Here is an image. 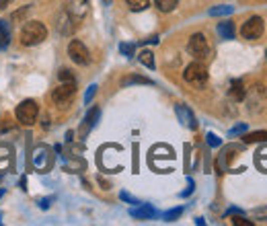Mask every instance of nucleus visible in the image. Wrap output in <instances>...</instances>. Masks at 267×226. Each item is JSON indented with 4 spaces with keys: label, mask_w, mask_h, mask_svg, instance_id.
Wrapping results in <instances>:
<instances>
[{
    "label": "nucleus",
    "mask_w": 267,
    "mask_h": 226,
    "mask_svg": "<svg viewBox=\"0 0 267 226\" xmlns=\"http://www.w3.org/2000/svg\"><path fill=\"white\" fill-rule=\"evenodd\" d=\"M46 39H48V27L39 21H29V23H25V27L21 29V43L27 45V48L39 45Z\"/></svg>",
    "instance_id": "nucleus-1"
},
{
    "label": "nucleus",
    "mask_w": 267,
    "mask_h": 226,
    "mask_svg": "<svg viewBox=\"0 0 267 226\" xmlns=\"http://www.w3.org/2000/svg\"><path fill=\"white\" fill-rule=\"evenodd\" d=\"M187 50L189 54L197 60V62H206L210 58V43L206 39L204 33H193L189 37V43H187Z\"/></svg>",
    "instance_id": "nucleus-2"
},
{
    "label": "nucleus",
    "mask_w": 267,
    "mask_h": 226,
    "mask_svg": "<svg viewBox=\"0 0 267 226\" xmlns=\"http://www.w3.org/2000/svg\"><path fill=\"white\" fill-rule=\"evenodd\" d=\"M183 78L185 82H189L191 86H204L208 82V68L204 62H193L185 68V72H183Z\"/></svg>",
    "instance_id": "nucleus-3"
},
{
    "label": "nucleus",
    "mask_w": 267,
    "mask_h": 226,
    "mask_svg": "<svg viewBox=\"0 0 267 226\" xmlns=\"http://www.w3.org/2000/svg\"><path fill=\"white\" fill-rule=\"evenodd\" d=\"M15 116L23 126H33L37 122V116H39V107H37V103L33 99H25L23 103L17 105Z\"/></svg>",
    "instance_id": "nucleus-4"
},
{
    "label": "nucleus",
    "mask_w": 267,
    "mask_h": 226,
    "mask_svg": "<svg viewBox=\"0 0 267 226\" xmlns=\"http://www.w3.org/2000/svg\"><path fill=\"white\" fill-rule=\"evenodd\" d=\"M76 95V82H60L56 88H54V93H52V99L56 105H68Z\"/></svg>",
    "instance_id": "nucleus-5"
},
{
    "label": "nucleus",
    "mask_w": 267,
    "mask_h": 226,
    "mask_svg": "<svg viewBox=\"0 0 267 226\" xmlns=\"http://www.w3.org/2000/svg\"><path fill=\"white\" fill-rule=\"evenodd\" d=\"M64 9L72 21H82L91 9V0H64Z\"/></svg>",
    "instance_id": "nucleus-6"
},
{
    "label": "nucleus",
    "mask_w": 267,
    "mask_h": 226,
    "mask_svg": "<svg viewBox=\"0 0 267 226\" xmlns=\"http://www.w3.org/2000/svg\"><path fill=\"white\" fill-rule=\"evenodd\" d=\"M68 56L78 66H86L88 62H91V54H88L86 45L82 41H78V39H72L70 41V45H68Z\"/></svg>",
    "instance_id": "nucleus-7"
},
{
    "label": "nucleus",
    "mask_w": 267,
    "mask_h": 226,
    "mask_svg": "<svg viewBox=\"0 0 267 226\" xmlns=\"http://www.w3.org/2000/svg\"><path fill=\"white\" fill-rule=\"evenodd\" d=\"M263 19L261 17H251L247 23H242L240 27V35L244 39H259L263 35Z\"/></svg>",
    "instance_id": "nucleus-8"
},
{
    "label": "nucleus",
    "mask_w": 267,
    "mask_h": 226,
    "mask_svg": "<svg viewBox=\"0 0 267 226\" xmlns=\"http://www.w3.org/2000/svg\"><path fill=\"white\" fill-rule=\"evenodd\" d=\"M175 111H177V118H179V122H181L185 128H189V130H195V128H197V122H195V118H193V113H191L189 107L177 105Z\"/></svg>",
    "instance_id": "nucleus-9"
},
{
    "label": "nucleus",
    "mask_w": 267,
    "mask_h": 226,
    "mask_svg": "<svg viewBox=\"0 0 267 226\" xmlns=\"http://www.w3.org/2000/svg\"><path fill=\"white\" fill-rule=\"evenodd\" d=\"M33 165H35V169H39V171H46V169L50 167V152H48L46 146H41V148H37V150L33 152Z\"/></svg>",
    "instance_id": "nucleus-10"
},
{
    "label": "nucleus",
    "mask_w": 267,
    "mask_h": 226,
    "mask_svg": "<svg viewBox=\"0 0 267 226\" xmlns=\"http://www.w3.org/2000/svg\"><path fill=\"white\" fill-rule=\"evenodd\" d=\"M129 216L138 218V220H150L157 216V210H154L150 203H140V208H131L129 210Z\"/></svg>",
    "instance_id": "nucleus-11"
},
{
    "label": "nucleus",
    "mask_w": 267,
    "mask_h": 226,
    "mask_svg": "<svg viewBox=\"0 0 267 226\" xmlns=\"http://www.w3.org/2000/svg\"><path fill=\"white\" fill-rule=\"evenodd\" d=\"M99 116H101L99 107H93L91 111L86 113V118H84V124H82V136H86V134H88V130H93V128H95V124H97Z\"/></svg>",
    "instance_id": "nucleus-12"
},
{
    "label": "nucleus",
    "mask_w": 267,
    "mask_h": 226,
    "mask_svg": "<svg viewBox=\"0 0 267 226\" xmlns=\"http://www.w3.org/2000/svg\"><path fill=\"white\" fill-rule=\"evenodd\" d=\"M234 23L232 21H222L218 23V35L222 39H234Z\"/></svg>",
    "instance_id": "nucleus-13"
},
{
    "label": "nucleus",
    "mask_w": 267,
    "mask_h": 226,
    "mask_svg": "<svg viewBox=\"0 0 267 226\" xmlns=\"http://www.w3.org/2000/svg\"><path fill=\"white\" fill-rule=\"evenodd\" d=\"M228 95L232 101H242L244 99V84L240 80H232V84L228 88Z\"/></svg>",
    "instance_id": "nucleus-14"
},
{
    "label": "nucleus",
    "mask_w": 267,
    "mask_h": 226,
    "mask_svg": "<svg viewBox=\"0 0 267 226\" xmlns=\"http://www.w3.org/2000/svg\"><path fill=\"white\" fill-rule=\"evenodd\" d=\"M9 43H11V29H9V23L3 19L0 21V50H5Z\"/></svg>",
    "instance_id": "nucleus-15"
},
{
    "label": "nucleus",
    "mask_w": 267,
    "mask_h": 226,
    "mask_svg": "<svg viewBox=\"0 0 267 226\" xmlns=\"http://www.w3.org/2000/svg\"><path fill=\"white\" fill-rule=\"evenodd\" d=\"M242 142L244 144H257V142H267V132H253L242 136Z\"/></svg>",
    "instance_id": "nucleus-16"
},
{
    "label": "nucleus",
    "mask_w": 267,
    "mask_h": 226,
    "mask_svg": "<svg viewBox=\"0 0 267 226\" xmlns=\"http://www.w3.org/2000/svg\"><path fill=\"white\" fill-rule=\"evenodd\" d=\"M154 3H157V7H159L161 13H171V11L177 9L179 0H154Z\"/></svg>",
    "instance_id": "nucleus-17"
},
{
    "label": "nucleus",
    "mask_w": 267,
    "mask_h": 226,
    "mask_svg": "<svg viewBox=\"0 0 267 226\" xmlns=\"http://www.w3.org/2000/svg\"><path fill=\"white\" fill-rule=\"evenodd\" d=\"M232 7H228V5H222V7H214V9H210V17H226V15H232Z\"/></svg>",
    "instance_id": "nucleus-18"
},
{
    "label": "nucleus",
    "mask_w": 267,
    "mask_h": 226,
    "mask_svg": "<svg viewBox=\"0 0 267 226\" xmlns=\"http://www.w3.org/2000/svg\"><path fill=\"white\" fill-rule=\"evenodd\" d=\"M121 84L123 86H127V84H152V80L150 78H144V76H127V78H123Z\"/></svg>",
    "instance_id": "nucleus-19"
},
{
    "label": "nucleus",
    "mask_w": 267,
    "mask_h": 226,
    "mask_svg": "<svg viewBox=\"0 0 267 226\" xmlns=\"http://www.w3.org/2000/svg\"><path fill=\"white\" fill-rule=\"evenodd\" d=\"M125 3H127V7L131 9V11H144L146 7H148V3H150V0H125Z\"/></svg>",
    "instance_id": "nucleus-20"
},
{
    "label": "nucleus",
    "mask_w": 267,
    "mask_h": 226,
    "mask_svg": "<svg viewBox=\"0 0 267 226\" xmlns=\"http://www.w3.org/2000/svg\"><path fill=\"white\" fill-rule=\"evenodd\" d=\"M140 62H142L146 68H154V56H152V52H150V50L140 52Z\"/></svg>",
    "instance_id": "nucleus-21"
},
{
    "label": "nucleus",
    "mask_w": 267,
    "mask_h": 226,
    "mask_svg": "<svg viewBox=\"0 0 267 226\" xmlns=\"http://www.w3.org/2000/svg\"><path fill=\"white\" fill-rule=\"evenodd\" d=\"M181 214H183V208H175V210H169V212L163 216V220H165V222H173V220L179 218Z\"/></svg>",
    "instance_id": "nucleus-22"
},
{
    "label": "nucleus",
    "mask_w": 267,
    "mask_h": 226,
    "mask_svg": "<svg viewBox=\"0 0 267 226\" xmlns=\"http://www.w3.org/2000/svg\"><path fill=\"white\" fill-rule=\"evenodd\" d=\"M60 80H62V82H76L74 74L68 70V68H64V70H60Z\"/></svg>",
    "instance_id": "nucleus-23"
},
{
    "label": "nucleus",
    "mask_w": 267,
    "mask_h": 226,
    "mask_svg": "<svg viewBox=\"0 0 267 226\" xmlns=\"http://www.w3.org/2000/svg\"><path fill=\"white\" fill-rule=\"evenodd\" d=\"M134 50H136V48H134V43H121V45H119V52H121L123 56H127V58L134 56Z\"/></svg>",
    "instance_id": "nucleus-24"
},
{
    "label": "nucleus",
    "mask_w": 267,
    "mask_h": 226,
    "mask_svg": "<svg viewBox=\"0 0 267 226\" xmlns=\"http://www.w3.org/2000/svg\"><path fill=\"white\" fill-rule=\"evenodd\" d=\"M95 93H97V84H91V86H88V90H86V95H84V103H91Z\"/></svg>",
    "instance_id": "nucleus-25"
},
{
    "label": "nucleus",
    "mask_w": 267,
    "mask_h": 226,
    "mask_svg": "<svg viewBox=\"0 0 267 226\" xmlns=\"http://www.w3.org/2000/svg\"><path fill=\"white\" fill-rule=\"evenodd\" d=\"M208 144H210L212 148H218V146L222 144V140L218 138V136H216V134H208Z\"/></svg>",
    "instance_id": "nucleus-26"
},
{
    "label": "nucleus",
    "mask_w": 267,
    "mask_h": 226,
    "mask_svg": "<svg viewBox=\"0 0 267 226\" xmlns=\"http://www.w3.org/2000/svg\"><path fill=\"white\" fill-rule=\"evenodd\" d=\"M232 224H234V226H253V222H251V220H244L242 216L232 218Z\"/></svg>",
    "instance_id": "nucleus-27"
},
{
    "label": "nucleus",
    "mask_w": 267,
    "mask_h": 226,
    "mask_svg": "<svg viewBox=\"0 0 267 226\" xmlns=\"http://www.w3.org/2000/svg\"><path fill=\"white\" fill-rule=\"evenodd\" d=\"M119 197H121L123 201H129V203H140V201H138L136 197H134V195H129L127 191H121V195H119Z\"/></svg>",
    "instance_id": "nucleus-28"
},
{
    "label": "nucleus",
    "mask_w": 267,
    "mask_h": 226,
    "mask_svg": "<svg viewBox=\"0 0 267 226\" xmlns=\"http://www.w3.org/2000/svg\"><path fill=\"white\" fill-rule=\"evenodd\" d=\"M37 203H39V208L48 210V208H50V203H52V197H43V199H39Z\"/></svg>",
    "instance_id": "nucleus-29"
},
{
    "label": "nucleus",
    "mask_w": 267,
    "mask_h": 226,
    "mask_svg": "<svg viewBox=\"0 0 267 226\" xmlns=\"http://www.w3.org/2000/svg\"><path fill=\"white\" fill-rule=\"evenodd\" d=\"M253 216H255V218H267V208H263V210L257 208V210L253 212Z\"/></svg>",
    "instance_id": "nucleus-30"
},
{
    "label": "nucleus",
    "mask_w": 267,
    "mask_h": 226,
    "mask_svg": "<svg viewBox=\"0 0 267 226\" xmlns=\"http://www.w3.org/2000/svg\"><path fill=\"white\" fill-rule=\"evenodd\" d=\"M244 130H247V126L240 124V126H236V128H232V130H230V136H236V134H240V132H244Z\"/></svg>",
    "instance_id": "nucleus-31"
},
{
    "label": "nucleus",
    "mask_w": 267,
    "mask_h": 226,
    "mask_svg": "<svg viewBox=\"0 0 267 226\" xmlns=\"http://www.w3.org/2000/svg\"><path fill=\"white\" fill-rule=\"evenodd\" d=\"M191 191H193V179H189V187L181 193V197H187V195H191Z\"/></svg>",
    "instance_id": "nucleus-32"
},
{
    "label": "nucleus",
    "mask_w": 267,
    "mask_h": 226,
    "mask_svg": "<svg viewBox=\"0 0 267 226\" xmlns=\"http://www.w3.org/2000/svg\"><path fill=\"white\" fill-rule=\"evenodd\" d=\"M9 5H13V0H0V9H9Z\"/></svg>",
    "instance_id": "nucleus-33"
},
{
    "label": "nucleus",
    "mask_w": 267,
    "mask_h": 226,
    "mask_svg": "<svg viewBox=\"0 0 267 226\" xmlns=\"http://www.w3.org/2000/svg\"><path fill=\"white\" fill-rule=\"evenodd\" d=\"M3 195H5V191H0V197H3Z\"/></svg>",
    "instance_id": "nucleus-34"
},
{
    "label": "nucleus",
    "mask_w": 267,
    "mask_h": 226,
    "mask_svg": "<svg viewBox=\"0 0 267 226\" xmlns=\"http://www.w3.org/2000/svg\"><path fill=\"white\" fill-rule=\"evenodd\" d=\"M265 56H267V52H265Z\"/></svg>",
    "instance_id": "nucleus-35"
}]
</instances>
